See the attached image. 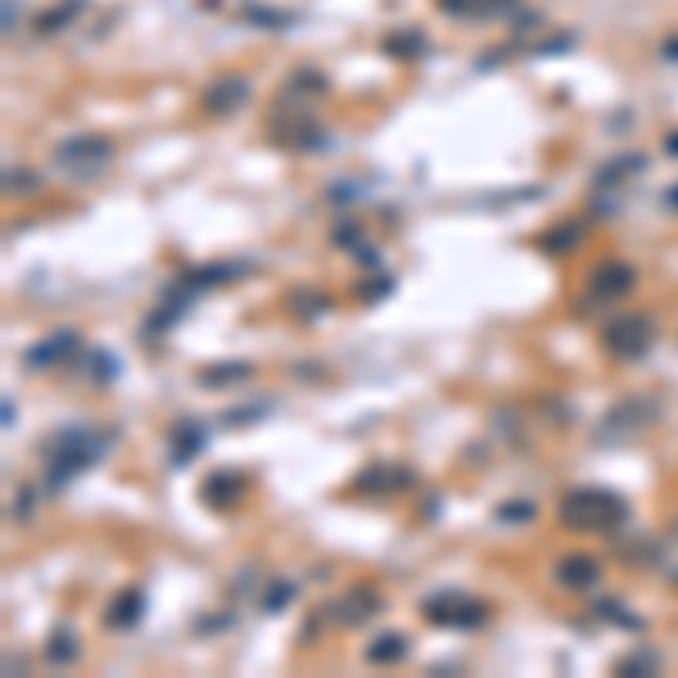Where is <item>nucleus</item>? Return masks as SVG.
<instances>
[{"label":"nucleus","instance_id":"7ed1b4c3","mask_svg":"<svg viewBox=\"0 0 678 678\" xmlns=\"http://www.w3.org/2000/svg\"><path fill=\"white\" fill-rule=\"evenodd\" d=\"M651 339H656V321L647 312H624L620 321L606 326V349L615 358H642L651 349Z\"/></svg>","mask_w":678,"mask_h":678},{"label":"nucleus","instance_id":"f257e3e1","mask_svg":"<svg viewBox=\"0 0 678 678\" xmlns=\"http://www.w3.org/2000/svg\"><path fill=\"white\" fill-rule=\"evenodd\" d=\"M561 520L579 534H611L629 520V502L611 489H575L561 498Z\"/></svg>","mask_w":678,"mask_h":678},{"label":"nucleus","instance_id":"423d86ee","mask_svg":"<svg viewBox=\"0 0 678 678\" xmlns=\"http://www.w3.org/2000/svg\"><path fill=\"white\" fill-rule=\"evenodd\" d=\"M376 611H380V593H376V588H353V593H344L339 602L326 606V615L335 624H362V620H371Z\"/></svg>","mask_w":678,"mask_h":678},{"label":"nucleus","instance_id":"f8f14e48","mask_svg":"<svg viewBox=\"0 0 678 678\" xmlns=\"http://www.w3.org/2000/svg\"><path fill=\"white\" fill-rule=\"evenodd\" d=\"M656 565H660V575L674 579V584H678V525L669 529L665 538H660V547H656Z\"/></svg>","mask_w":678,"mask_h":678},{"label":"nucleus","instance_id":"ddd939ff","mask_svg":"<svg viewBox=\"0 0 678 678\" xmlns=\"http://www.w3.org/2000/svg\"><path fill=\"white\" fill-rule=\"evenodd\" d=\"M245 100V82H222V86H213V91H208V109L213 113H222V109H231V104H240Z\"/></svg>","mask_w":678,"mask_h":678},{"label":"nucleus","instance_id":"4468645a","mask_svg":"<svg viewBox=\"0 0 678 678\" xmlns=\"http://www.w3.org/2000/svg\"><path fill=\"white\" fill-rule=\"evenodd\" d=\"M407 651L403 633H385V642H371L367 647V660H376V665H389V660H398Z\"/></svg>","mask_w":678,"mask_h":678},{"label":"nucleus","instance_id":"dca6fc26","mask_svg":"<svg viewBox=\"0 0 678 678\" xmlns=\"http://www.w3.org/2000/svg\"><path fill=\"white\" fill-rule=\"evenodd\" d=\"M245 376H249L245 362H240V367H236V362H226V367H208V371H199V380H204L208 389H217V380H245Z\"/></svg>","mask_w":678,"mask_h":678},{"label":"nucleus","instance_id":"20e7f679","mask_svg":"<svg viewBox=\"0 0 678 678\" xmlns=\"http://www.w3.org/2000/svg\"><path fill=\"white\" fill-rule=\"evenodd\" d=\"M484 602L475 597H462V593H439L425 602V620L434 624H452V629H471V624H484Z\"/></svg>","mask_w":678,"mask_h":678},{"label":"nucleus","instance_id":"f03ea898","mask_svg":"<svg viewBox=\"0 0 678 678\" xmlns=\"http://www.w3.org/2000/svg\"><path fill=\"white\" fill-rule=\"evenodd\" d=\"M100 448H104V439H95L91 430H64L59 439H50V471H46V480L55 484H68L77 471H86V466H95L100 462Z\"/></svg>","mask_w":678,"mask_h":678},{"label":"nucleus","instance_id":"9b49d317","mask_svg":"<svg viewBox=\"0 0 678 678\" xmlns=\"http://www.w3.org/2000/svg\"><path fill=\"white\" fill-rule=\"evenodd\" d=\"M240 484H245V480H240V475H231V471H217L213 480L204 484V498L213 502V507H222V502H231V498H236V493H240Z\"/></svg>","mask_w":678,"mask_h":678},{"label":"nucleus","instance_id":"f3484780","mask_svg":"<svg viewBox=\"0 0 678 678\" xmlns=\"http://www.w3.org/2000/svg\"><path fill=\"white\" fill-rule=\"evenodd\" d=\"M77 656V642H73V633H59V638L55 642H50V660H59V665H68V660H73Z\"/></svg>","mask_w":678,"mask_h":678},{"label":"nucleus","instance_id":"1a4fd4ad","mask_svg":"<svg viewBox=\"0 0 678 678\" xmlns=\"http://www.w3.org/2000/svg\"><path fill=\"white\" fill-rule=\"evenodd\" d=\"M597 561H588V556H570V561H561V570H556V579H561L565 588H588L597 584Z\"/></svg>","mask_w":678,"mask_h":678},{"label":"nucleus","instance_id":"9d476101","mask_svg":"<svg viewBox=\"0 0 678 678\" xmlns=\"http://www.w3.org/2000/svg\"><path fill=\"white\" fill-rule=\"evenodd\" d=\"M141 611H145L141 593H123L118 602L109 606V615H104V620H109V629H123V624H136V620H141Z\"/></svg>","mask_w":678,"mask_h":678},{"label":"nucleus","instance_id":"2eb2a0df","mask_svg":"<svg viewBox=\"0 0 678 678\" xmlns=\"http://www.w3.org/2000/svg\"><path fill=\"white\" fill-rule=\"evenodd\" d=\"M172 439H177V457H172V462H190V452L195 448H204V434H195V425H177V430H172Z\"/></svg>","mask_w":678,"mask_h":678},{"label":"nucleus","instance_id":"0eeeda50","mask_svg":"<svg viewBox=\"0 0 678 678\" xmlns=\"http://www.w3.org/2000/svg\"><path fill=\"white\" fill-rule=\"evenodd\" d=\"M633 281H638V272L624 263H606L593 272V294L597 299H620V294L633 290Z\"/></svg>","mask_w":678,"mask_h":678},{"label":"nucleus","instance_id":"39448f33","mask_svg":"<svg viewBox=\"0 0 678 678\" xmlns=\"http://www.w3.org/2000/svg\"><path fill=\"white\" fill-rule=\"evenodd\" d=\"M109 159H113V145L100 141V136H77V141L59 145V163L73 172H100Z\"/></svg>","mask_w":678,"mask_h":678},{"label":"nucleus","instance_id":"6e6552de","mask_svg":"<svg viewBox=\"0 0 678 678\" xmlns=\"http://www.w3.org/2000/svg\"><path fill=\"white\" fill-rule=\"evenodd\" d=\"M73 344H77L73 330H59L55 339H41L37 349L28 353V367H50V362H64L68 353H73Z\"/></svg>","mask_w":678,"mask_h":678},{"label":"nucleus","instance_id":"a211bd4d","mask_svg":"<svg viewBox=\"0 0 678 678\" xmlns=\"http://www.w3.org/2000/svg\"><path fill=\"white\" fill-rule=\"evenodd\" d=\"M669 204H678V190H669Z\"/></svg>","mask_w":678,"mask_h":678}]
</instances>
